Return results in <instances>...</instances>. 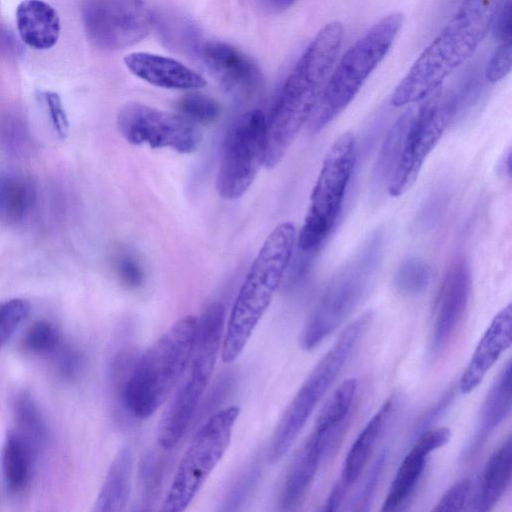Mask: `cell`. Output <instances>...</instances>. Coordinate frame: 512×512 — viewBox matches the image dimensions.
<instances>
[{
    "label": "cell",
    "mask_w": 512,
    "mask_h": 512,
    "mask_svg": "<svg viewBox=\"0 0 512 512\" xmlns=\"http://www.w3.org/2000/svg\"><path fill=\"white\" fill-rule=\"evenodd\" d=\"M344 27L327 23L313 38L284 82L266 117L264 165L275 167L313 114L341 49Z\"/></svg>",
    "instance_id": "cell-1"
},
{
    "label": "cell",
    "mask_w": 512,
    "mask_h": 512,
    "mask_svg": "<svg viewBox=\"0 0 512 512\" xmlns=\"http://www.w3.org/2000/svg\"><path fill=\"white\" fill-rule=\"evenodd\" d=\"M503 0H464L396 86L391 102L402 107L424 100L476 51Z\"/></svg>",
    "instance_id": "cell-2"
},
{
    "label": "cell",
    "mask_w": 512,
    "mask_h": 512,
    "mask_svg": "<svg viewBox=\"0 0 512 512\" xmlns=\"http://www.w3.org/2000/svg\"><path fill=\"white\" fill-rule=\"evenodd\" d=\"M296 240L294 224L283 222L263 242L225 324L220 353L224 363L234 362L245 349L284 278Z\"/></svg>",
    "instance_id": "cell-3"
},
{
    "label": "cell",
    "mask_w": 512,
    "mask_h": 512,
    "mask_svg": "<svg viewBox=\"0 0 512 512\" xmlns=\"http://www.w3.org/2000/svg\"><path fill=\"white\" fill-rule=\"evenodd\" d=\"M198 317L176 320L143 353H139L118 404L128 416L144 420L171 396L190 361Z\"/></svg>",
    "instance_id": "cell-4"
},
{
    "label": "cell",
    "mask_w": 512,
    "mask_h": 512,
    "mask_svg": "<svg viewBox=\"0 0 512 512\" xmlns=\"http://www.w3.org/2000/svg\"><path fill=\"white\" fill-rule=\"evenodd\" d=\"M225 316L224 306L213 302L198 318L190 361L157 428V444L163 450L177 446L195 417L221 352Z\"/></svg>",
    "instance_id": "cell-5"
},
{
    "label": "cell",
    "mask_w": 512,
    "mask_h": 512,
    "mask_svg": "<svg viewBox=\"0 0 512 512\" xmlns=\"http://www.w3.org/2000/svg\"><path fill=\"white\" fill-rule=\"evenodd\" d=\"M403 24V15L383 17L358 39L332 70L308 126L321 131L354 99L367 78L389 52Z\"/></svg>",
    "instance_id": "cell-6"
},
{
    "label": "cell",
    "mask_w": 512,
    "mask_h": 512,
    "mask_svg": "<svg viewBox=\"0 0 512 512\" xmlns=\"http://www.w3.org/2000/svg\"><path fill=\"white\" fill-rule=\"evenodd\" d=\"M371 319L372 314L367 311L350 323L305 379L275 427L267 451L270 464L281 461L292 447L314 408L344 368Z\"/></svg>",
    "instance_id": "cell-7"
},
{
    "label": "cell",
    "mask_w": 512,
    "mask_h": 512,
    "mask_svg": "<svg viewBox=\"0 0 512 512\" xmlns=\"http://www.w3.org/2000/svg\"><path fill=\"white\" fill-rule=\"evenodd\" d=\"M356 152V139L351 132L342 133L330 146L297 236L301 252L317 251L332 232L355 167Z\"/></svg>",
    "instance_id": "cell-8"
},
{
    "label": "cell",
    "mask_w": 512,
    "mask_h": 512,
    "mask_svg": "<svg viewBox=\"0 0 512 512\" xmlns=\"http://www.w3.org/2000/svg\"><path fill=\"white\" fill-rule=\"evenodd\" d=\"M240 407L217 410L199 427L176 469L161 511H184L226 453Z\"/></svg>",
    "instance_id": "cell-9"
},
{
    "label": "cell",
    "mask_w": 512,
    "mask_h": 512,
    "mask_svg": "<svg viewBox=\"0 0 512 512\" xmlns=\"http://www.w3.org/2000/svg\"><path fill=\"white\" fill-rule=\"evenodd\" d=\"M370 243L326 286L300 336V346L310 351L331 335L357 308L371 284L380 237Z\"/></svg>",
    "instance_id": "cell-10"
},
{
    "label": "cell",
    "mask_w": 512,
    "mask_h": 512,
    "mask_svg": "<svg viewBox=\"0 0 512 512\" xmlns=\"http://www.w3.org/2000/svg\"><path fill=\"white\" fill-rule=\"evenodd\" d=\"M412 113L407 124L401 153L388 182L390 196L399 197L415 183L422 166L454 118L457 96L438 88Z\"/></svg>",
    "instance_id": "cell-11"
},
{
    "label": "cell",
    "mask_w": 512,
    "mask_h": 512,
    "mask_svg": "<svg viewBox=\"0 0 512 512\" xmlns=\"http://www.w3.org/2000/svg\"><path fill=\"white\" fill-rule=\"evenodd\" d=\"M266 156V116L259 109L241 114L227 131L216 187L228 200L241 197L254 181Z\"/></svg>",
    "instance_id": "cell-12"
},
{
    "label": "cell",
    "mask_w": 512,
    "mask_h": 512,
    "mask_svg": "<svg viewBox=\"0 0 512 512\" xmlns=\"http://www.w3.org/2000/svg\"><path fill=\"white\" fill-rule=\"evenodd\" d=\"M82 19L88 39L102 50L134 45L155 25V16L143 0H86Z\"/></svg>",
    "instance_id": "cell-13"
},
{
    "label": "cell",
    "mask_w": 512,
    "mask_h": 512,
    "mask_svg": "<svg viewBox=\"0 0 512 512\" xmlns=\"http://www.w3.org/2000/svg\"><path fill=\"white\" fill-rule=\"evenodd\" d=\"M117 128L130 144L171 148L185 154L194 152L202 138L199 128L183 116L139 102L121 107Z\"/></svg>",
    "instance_id": "cell-14"
},
{
    "label": "cell",
    "mask_w": 512,
    "mask_h": 512,
    "mask_svg": "<svg viewBox=\"0 0 512 512\" xmlns=\"http://www.w3.org/2000/svg\"><path fill=\"white\" fill-rule=\"evenodd\" d=\"M197 51L206 69L225 92L244 97L259 87V67L235 46L210 40L201 43Z\"/></svg>",
    "instance_id": "cell-15"
},
{
    "label": "cell",
    "mask_w": 512,
    "mask_h": 512,
    "mask_svg": "<svg viewBox=\"0 0 512 512\" xmlns=\"http://www.w3.org/2000/svg\"><path fill=\"white\" fill-rule=\"evenodd\" d=\"M471 286L469 265L456 258L447 268L436 303L431 340L432 354H439L453 338L467 308Z\"/></svg>",
    "instance_id": "cell-16"
},
{
    "label": "cell",
    "mask_w": 512,
    "mask_h": 512,
    "mask_svg": "<svg viewBox=\"0 0 512 512\" xmlns=\"http://www.w3.org/2000/svg\"><path fill=\"white\" fill-rule=\"evenodd\" d=\"M512 306L502 308L480 339L459 383L461 393L472 392L500 355L511 345Z\"/></svg>",
    "instance_id": "cell-17"
},
{
    "label": "cell",
    "mask_w": 512,
    "mask_h": 512,
    "mask_svg": "<svg viewBox=\"0 0 512 512\" xmlns=\"http://www.w3.org/2000/svg\"><path fill=\"white\" fill-rule=\"evenodd\" d=\"M124 63L132 74L153 86L197 90L206 85L203 76L169 57L148 52H133L126 55Z\"/></svg>",
    "instance_id": "cell-18"
},
{
    "label": "cell",
    "mask_w": 512,
    "mask_h": 512,
    "mask_svg": "<svg viewBox=\"0 0 512 512\" xmlns=\"http://www.w3.org/2000/svg\"><path fill=\"white\" fill-rule=\"evenodd\" d=\"M511 393V361L509 360L487 393L474 433L463 450V460L476 455L493 431L509 415L512 406Z\"/></svg>",
    "instance_id": "cell-19"
},
{
    "label": "cell",
    "mask_w": 512,
    "mask_h": 512,
    "mask_svg": "<svg viewBox=\"0 0 512 512\" xmlns=\"http://www.w3.org/2000/svg\"><path fill=\"white\" fill-rule=\"evenodd\" d=\"M16 25L21 40L29 47L46 50L60 36L58 13L43 0H23L16 9Z\"/></svg>",
    "instance_id": "cell-20"
},
{
    "label": "cell",
    "mask_w": 512,
    "mask_h": 512,
    "mask_svg": "<svg viewBox=\"0 0 512 512\" xmlns=\"http://www.w3.org/2000/svg\"><path fill=\"white\" fill-rule=\"evenodd\" d=\"M321 462L318 439L313 432L298 449L284 479L280 507L295 510L303 502Z\"/></svg>",
    "instance_id": "cell-21"
},
{
    "label": "cell",
    "mask_w": 512,
    "mask_h": 512,
    "mask_svg": "<svg viewBox=\"0 0 512 512\" xmlns=\"http://www.w3.org/2000/svg\"><path fill=\"white\" fill-rule=\"evenodd\" d=\"M511 473L512 445L511 437L508 436L485 465L472 509L480 512L492 510L508 488Z\"/></svg>",
    "instance_id": "cell-22"
},
{
    "label": "cell",
    "mask_w": 512,
    "mask_h": 512,
    "mask_svg": "<svg viewBox=\"0 0 512 512\" xmlns=\"http://www.w3.org/2000/svg\"><path fill=\"white\" fill-rule=\"evenodd\" d=\"M133 452L123 445L114 456L94 504L97 512L124 510L131 493Z\"/></svg>",
    "instance_id": "cell-23"
},
{
    "label": "cell",
    "mask_w": 512,
    "mask_h": 512,
    "mask_svg": "<svg viewBox=\"0 0 512 512\" xmlns=\"http://www.w3.org/2000/svg\"><path fill=\"white\" fill-rule=\"evenodd\" d=\"M394 407L395 399L390 397L365 425L351 446L341 476L348 486L359 478L376 443L388 425Z\"/></svg>",
    "instance_id": "cell-24"
},
{
    "label": "cell",
    "mask_w": 512,
    "mask_h": 512,
    "mask_svg": "<svg viewBox=\"0 0 512 512\" xmlns=\"http://www.w3.org/2000/svg\"><path fill=\"white\" fill-rule=\"evenodd\" d=\"M431 452V446L423 438L418 437L397 470L383 502L382 511L398 510L408 501L415 491Z\"/></svg>",
    "instance_id": "cell-25"
},
{
    "label": "cell",
    "mask_w": 512,
    "mask_h": 512,
    "mask_svg": "<svg viewBox=\"0 0 512 512\" xmlns=\"http://www.w3.org/2000/svg\"><path fill=\"white\" fill-rule=\"evenodd\" d=\"M38 453L16 431L6 436L2 464L5 484L10 493H23L30 484Z\"/></svg>",
    "instance_id": "cell-26"
},
{
    "label": "cell",
    "mask_w": 512,
    "mask_h": 512,
    "mask_svg": "<svg viewBox=\"0 0 512 512\" xmlns=\"http://www.w3.org/2000/svg\"><path fill=\"white\" fill-rule=\"evenodd\" d=\"M36 202L34 182L21 174L0 176V222L16 226L23 222Z\"/></svg>",
    "instance_id": "cell-27"
},
{
    "label": "cell",
    "mask_w": 512,
    "mask_h": 512,
    "mask_svg": "<svg viewBox=\"0 0 512 512\" xmlns=\"http://www.w3.org/2000/svg\"><path fill=\"white\" fill-rule=\"evenodd\" d=\"M13 409L14 431L39 453L47 441V428L36 403L29 395L21 394L14 401Z\"/></svg>",
    "instance_id": "cell-28"
},
{
    "label": "cell",
    "mask_w": 512,
    "mask_h": 512,
    "mask_svg": "<svg viewBox=\"0 0 512 512\" xmlns=\"http://www.w3.org/2000/svg\"><path fill=\"white\" fill-rule=\"evenodd\" d=\"M164 455L156 451L148 452L139 467L141 498L136 511H151L157 502L166 468Z\"/></svg>",
    "instance_id": "cell-29"
},
{
    "label": "cell",
    "mask_w": 512,
    "mask_h": 512,
    "mask_svg": "<svg viewBox=\"0 0 512 512\" xmlns=\"http://www.w3.org/2000/svg\"><path fill=\"white\" fill-rule=\"evenodd\" d=\"M356 388L357 381L354 378L346 379L337 387L320 410L314 431L322 432L352 417Z\"/></svg>",
    "instance_id": "cell-30"
},
{
    "label": "cell",
    "mask_w": 512,
    "mask_h": 512,
    "mask_svg": "<svg viewBox=\"0 0 512 512\" xmlns=\"http://www.w3.org/2000/svg\"><path fill=\"white\" fill-rule=\"evenodd\" d=\"M431 281V269L428 263L419 257L405 259L397 268L393 285L404 297H415L425 292Z\"/></svg>",
    "instance_id": "cell-31"
},
{
    "label": "cell",
    "mask_w": 512,
    "mask_h": 512,
    "mask_svg": "<svg viewBox=\"0 0 512 512\" xmlns=\"http://www.w3.org/2000/svg\"><path fill=\"white\" fill-rule=\"evenodd\" d=\"M261 464L252 461L238 474L224 496L221 511H237L250 498L261 476Z\"/></svg>",
    "instance_id": "cell-32"
},
{
    "label": "cell",
    "mask_w": 512,
    "mask_h": 512,
    "mask_svg": "<svg viewBox=\"0 0 512 512\" xmlns=\"http://www.w3.org/2000/svg\"><path fill=\"white\" fill-rule=\"evenodd\" d=\"M180 115L192 123L208 124L220 114V106L212 97L197 91L188 92L178 101Z\"/></svg>",
    "instance_id": "cell-33"
},
{
    "label": "cell",
    "mask_w": 512,
    "mask_h": 512,
    "mask_svg": "<svg viewBox=\"0 0 512 512\" xmlns=\"http://www.w3.org/2000/svg\"><path fill=\"white\" fill-rule=\"evenodd\" d=\"M409 116L410 111L403 114L391 127L383 142L377 161V170L381 176L389 175L391 177L396 167L401 153Z\"/></svg>",
    "instance_id": "cell-34"
},
{
    "label": "cell",
    "mask_w": 512,
    "mask_h": 512,
    "mask_svg": "<svg viewBox=\"0 0 512 512\" xmlns=\"http://www.w3.org/2000/svg\"><path fill=\"white\" fill-rule=\"evenodd\" d=\"M61 344L58 329L45 320L34 323L24 338L25 348L37 355H53Z\"/></svg>",
    "instance_id": "cell-35"
},
{
    "label": "cell",
    "mask_w": 512,
    "mask_h": 512,
    "mask_svg": "<svg viewBox=\"0 0 512 512\" xmlns=\"http://www.w3.org/2000/svg\"><path fill=\"white\" fill-rule=\"evenodd\" d=\"M29 311V302L21 298L10 299L0 304V348L10 339Z\"/></svg>",
    "instance_id": "cell-36"
},
{
    "label": "cell",
    "mask_w": 512,
    "mask_h": 512,
    "mask_svg": "<svg viewBox=\"0 0 512 512\" xmlns=\"http://www.w3.org/2000/svg\"><path fill=\"white\" fill-rule=\"evenodd\" d=\"M386 460L387 451H383L371 466L363 483L362 489L356 495L351 504V510L366 511L369 509V505L384 471Z\"/></svg>",
    "instance_id": "cell-37"
},
{
    "label": "cell",
    "mask_w": 512,
    "mask_h": 512,
    "mask_svg": "<svg viewBox=\"0 0 512 512\" xmlns=\"http://www.w3.org/2000/svg\"><path fill=\"white\" fill-rule=\"evenodd\" d=\"M512 66L511 39L499 41L498 46L490 57L486 69L485 79L490 83H496L505 78Z\"/></svg>",
    "instance_id": "cell-38"
},
{
    "label": "cell",
    "mask_w": 512,
    "mask_h": 512,
    "mask_svg": "<svg viewBox=\"0 0 512 512\" xmlns=\"http://www.w3.org/2000/svg\"><path fill=\"white\" fill-rule=\"evenodd\" d=\"M471 491V480L462 479L453 484L441 497L433 511H460L465 506Z\"/></svg>",
    "instance_id": "cell-39"
},
{
    "label": "cell",
    "mask_w": 512,
    "mask_h": 512,
    "mask_svg": "<svg viewBox=\"0 0 512 512\" xmlns=\"http://www.w3.org/2000/svg\"><path fill=\"white\" fill-rule=\"evenodd\" d=\"M55 359V364L61 376L66 378L75 377L81 370L83 365V356L80 351L71 346L64 345L63 343L52 355Z\"/></svg>",
    "instance_id": "cell-40"
},
{
    "label": "cell",
    "mask_w": 512,
    "mask_h": 512,
    "mask_svg": "<svg viewBox=\"0 0 512 512\" xmlns=\"http://www.w3.org/2000/svg\"><path fill=\"white\" fill-rule=\"evenodd\" d=\"M116 272L124 286L130 289L138 288L143 283V269L138 260L129 253H123L118 256Z\"/></svg>",
    "instance_id": "cell-41"
},
{
    "label": "cell",
    "mask_w": 512,
    "mask_h": 512,
    "mask_svg": "<svg viewBox=\"0 0 512 512\" xmlns=\"http://www.w3.org/2000/svg\"><path fill=\"white\" fill-rule=\"evenodd\" d=\"M42 96L49 112L54 131L59 138L65 139L69 131V121L60 96L52 91H46Z\"/></svg>",
    "instance_id": "cell-42"
},
{
    "label": "cell",
    "mask_w": 512,
    "mask_h": 512,
    "mask_svg": "<svg viewBox=\"0 0 512 512\" xmlns=\"http://www.w3.org/2000/svg\"><path fill=\"white\" fill-rule=\"evenodd\" d=\"M491 28L498 41L511 39V0H503Z\"/></svg>",
    "instance_id": "cell-43"
},
{
    "label": "cell",
    "mask_w": 512,
    "mask_h": 512,
    "mask_svg": "<svg viewBox=\"0 0 512 512\" xmlns=\"http://www.w3.org/2000/svg\"><path fill=\"white\" fill-rule=\"evenodd\" d=\"M453 390H448L439 401L423 415L417 423L414 435H419L438 418L453 399Z\"/></svg>",
    "instance_id": "cell-44"
},
{
    "label": "cell",
    "mask_w": 512,
    "mask_h": 512,
    "mask_svg": "<svg viewBox=\"0 0 512 512\" xmlns=\"http://www.w3.org/2000/svg\"><path fill=\"white\" fill-rule=\"evenodd\" d=\"M348 488V485L344 481V479L341 477L333 486L332 490L330 491L323 508L321 510L323 511H335L339 508L341 505V502L343 500V497L345 495V492Z\"/></svg>",
    "instance_id": "cell-45"
},
{
    "label": "cell",
    "mask_w": 512,
    "mask_h": 512,
    "mask_svg": "<svg viewBox=\"0 0 512 512\" xmlns=\"http://www.w3.org/2000/svg\"><path fill=\"white\" fill-rule=\"evenodd\" d=\"M16 50L15 39L7 30L0 28V53L12 55Z\"/></svg>",
    "instance_id": "cell-46"
},
{
    "label": "cell",
    "mask_w": 512,
    "mask_h": 512,
    "mask_svg": "<svg viewBox=\"0 0 512 512\" xmlns=\"http://www.w3.org/2000/svg\"><path fill=\"white\" fill-rule=\"evenodd\" d=\"M268 10L281 12L288 9L296 0H260Z\"/></svg>",
    "instance_id": "cell-47"
},
{
    "label": "cell",
    "mask_w": 512,
    "mask_h": 512,
    "mask_svg": "<svg viewBox=\"0 0 512 512\" xmlns=\"http://www.w3.org/2000/svg\"><path fill=\"white\" fill-rule=\"evenodd\" d=\"M498 173L503 176H510L511 174V150L508 148L504 155L501 157L499 163L497 164Z\"/></svg>",
    "instance_id": "cell-48"
}]
</instances>
